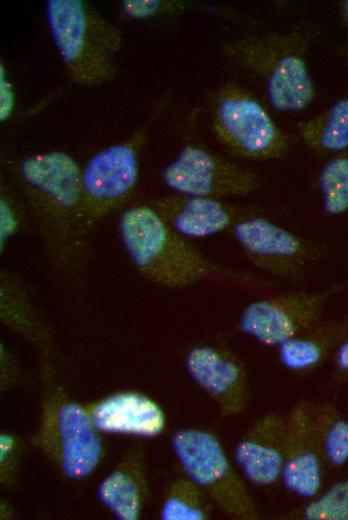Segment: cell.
Returning a JSON list of instances; mask_svg holds the SVG:
<instances>
[{"label": "cell", "mask_w": 348, "mask_h": 520, "mask_svg": "<svg viewBox=\"0 0 348 520\" xmlns=\"http://www.w3.org/2000/svg\"><path fill=\"white\" fill-rule=\"evenodd\" d=\"M35 226L49 266L73 274L83 259L79 219L82 167L62 150L35 152L4 163Z\"/></svg>", "instance_id": "obj_1"}, {"label": "cell", "mask_w": 348, "mask_h": 520, "mask_svg": "<svg viewBox=\"0 0 348 520\" xmlns=\"http://www.w3.org/2000/svg\"><path fill=\"white\" fill-rule=\"evenodd\" d=\"M118 230L134 269L159 286L180 289L212 283L262 295L275 289L272 280L207 257L177 234L148 203L126 209Z\"/></svg>", "instance_id": "obj_2"}, {"label": "cell", "mask_w": 348, "mask_h": 520, "mask_svg": "<svg viewBox=\"0 0 348 520\" xmlns=\"http://www.w3.org/2000/svg\"><path fill=\"white\" fill-rule=\"evenodd\" d=\"M312 33L304 27L247 34L225 42L226 58L258 78L271 105L282 112H298L315 97L308 66Z\"/></svg>", "instance_id": "obj_3"}, {"label": "cell", "mask_w": 348, "mask_h": 520, "mask_svg": "<svg viewBox=\"0 0 348 520\" xmlns=\"http://www.w3.org/2000/svg\"><path fill=\"white\" fill-rule=\"evenodd\" d=\"M47 23L69 78L95 87L111 81L117 71L121 30L82 0H48Z\"/></svg>", "instance_id": "obj_4"}, {"label": "cell", "mask_w": 348, "mask_h": 520, "mask_svg": "<svg viewBox=\"0 0 348 520\" xmlns=\"http://www.w3.org/2000/svg\"><path fill=\"white\" fill-rule=\"evenodd\" d=\"M31 443L63 476L81 481L104 458V443L86 408L47 378Z\"/></svg>", "instance_id": "obj_5"}, {"label": "cell", "mask_w": 348, "mask_h": 520, "mask_svg": "<svg viewBox=\"0 0 348 520\" xmlns=\"http://www.w3.org/2000/svg\"><path fill=\"white\" fill-rule=\"evenodd\" d=\"M170 444L184 475L206 493L223 515L235 520L261 518L244 479L214 433L182 428L172 434Z\"/></svg>", "instance_id": "obj_6"}, {"label": "cell", "mask_w": 348, "mask_h": 520, "mask_svg": "<svg viewBox=\"0 0 348 520\" xmlns=\"http://www.w3.org/2000/svg\"><path fill=\"white\" fill-rule=\"evenodd\" d=\"M157 114L155 110L130 136L99 150L82 167L79 227L84 237L132 196L139 179L140 153Z\"/></svg>", "instance_id": "obj_7"}, {"label": "cell", "mask_w": 348, "mask_h": 520, "mask_svg": "<svg viewBox=\"0 0 348 520\" xmlns=\"http://www.w3.org/2000/svg\"><path fill=\"white\" fill-rule=\"evenodd\" d=\"M217 140L231 153L266 161L286 155L291 140L250 92L229 82L218 91L212 109Z\"/></svg>", "instance_id": "obj_8"}, {"label": "cell", "mask_w": 348, "mask_h": 520, "mask_svg": "<svg viewBox=\"0 0 348 520\" xmlns=\"http://www.w3.org/2000/svg\"><path fill=\"white\" fill-rule=\"evenodd\" d=\"M233 238L247 261L265 275L300 281L324 256L325 247L254 214L237 222Z\"/></svg>", "instance_id": "obj_9"}, {"label": "cell", "mask_w": 348, "mask_h": 520, "mask_svg": "<svg viewBox=\"0 0 348 520\" xmlns=\"http://www.w3.org/2000/svg\"><path fill=\"white\" fill-rule=\"evenodd\" d=\"M342 288L263 294L242 310L239 329L263 346L277 347L323 320L328 302Z\"/></svg>", "instance_id": "obj_10"}, {"label": "cell", "mask_w": 348, "mask_h": 520, "mask_svg": "<svg viewBox=\"0 0 348 520\" xmlns=\"http://www.w3.org/2000/svg\"><path fill=\"white\" fill-rule=\"evenodd\" d=\"M175 193L221 199L252 194L260 187L251 169L196 144L184 145L161 171Z\"/></svg>", "instance_id": "obj_11"}, {"label": "cell", "mask_w": 348, "mask_h": 520, "mask_svg": "<svg viewBox=\"0 0 348 520\" xmlns=\"http://www.w3.org/2000/svg\"><path fill=\"white\" fill-rule=\"evenodd\" d=\"M184 367L222 416H237L247 409L251 400L247 369L232 350L222 345H194L184 356Z\"/></svg>", "instance_id": "obj_12"}, {"label": "cell", "mask_w": 348, "mask_h": 520, "mask_svg": "<svg viewBox=\"0 0 348 520\" xmlns=\"http://www.w3.org/2000/svg\"><path fill=\"white\" fill-rule=\"evenodd\" d=\"M322 453L314 422L313 403L300 400L286 413L281 482L292 494L311 499L322 487Z\"/></svg>", "instance_id": "obj_13"}, {"label": "cell", "mask_w": 348, "mask_h": 520, "mask_svg": "<svg viewBox=\"0 0 348 520\" xmlns=\"http://www.w3.org/2000/svg\"><path fill=\"white\" fill-rule=\"evenodd\" d=\"M148 204L180 236L203 239L232 230L255 209L226 203L221 199L175 193L151 199Z\"/></svg>", "instance_id": "obj_14"}, {"label": "cell", "mask_w": 348, "mask_h": 520, "mask_svg": "<svg viewBox=\"0 0 348 520\" xmlns=\"http://www.w3.org/2000/svg\"><path fill=\"white\" fill-rule=\"evenodd\" d=\"M286 413L270 411L257 418L237 441L233 459L244 479L268 487L281 478Z\"/></svg>", "instance_id": "obj_15"}, {"label": "cell", "mask_w": 348, "mask_h": 520, "mask_svg": "<svg viewBox=\"0 0 348 520\" xmlns=\"http://www.w3.org/2000/svg\"><path fill=\"white\" fill-rule=\"evenodd\" d=\"M100 433L155 438L166 429L167 417L162 406L149 395L123 390L86 404Z\"/></svg>", "instance_id": "obj_16"}, {"label": "cell", "mask_w": 348, "mask_h": 520, "mask_svg": "<svg viewBox=\"0 0 348 520\" xmlns=\"http://www.w3.org/2000/svg\"><path fill=\"white\" fill-rule=\"evenodd\" d=\"M149 493L145 451L133 446L99 482V502L118 520H138Z\"/></svg>", "instance_id": "obj_17"}, {"label": "cell", "mask_w": 348, "mask_h": 520, "mask_svg": "<svg viewBox=\"0 0 348 520\" xmlns=\"http://www.w3.org/2000/svg\"><path fill=\"white\" fill-rule=\"evenodd\" d=\"M0 319L7 329L43 353L51 351L49 328L33 302L27 283L6 268L0 271Z\"/></svg>", "instance_id": "obj_18"}, {"label": "cell", "mask_w": 348, "mask_h": 520, "mask_svg": "<svg viewBox=\"0 0 348 520\" xmlns=\"http://www.w3.org/2000/svg\"><path fill=\"white\" fill-rule=\"evenodd\" d=\"M348 335V318L321 320L307 331L277 346L281 365L292 372H308L332 356Z\"/></svg>", "instance_id": "obj_19"}, {"label": "cell", "mask_w": 348, "mask_h": 520, "mask_svg": "<svg viewBox=\"0 0 348 520\" xmlns=\"http://www.w3.org/2000/svg\"><path fill=\"white\" fill-rule=\"evenodd\" d=\"M302 142L319 154H336L348 147V96L296 124Z\"/></svg>", "instance_id": "obj_20"}, {"label": "cell", "mask_w": 348, "mask_h": 520, "mask_svg": "<svg viewBox=\"0 0 348 520\" xmlns=\"http://www.w3.org/2000/svg\"><path fill=\"white\" fill-rule=\"evenodd\" d=\"M214 504L206 493L186 475L171 479L163 492L162 520H208Z\"/></svg>", "instance_id": "obj_21"}, {"label": "cell", "mask_w": 348, "mask_h": 520, "mask_svg": "<svg viewBox=\"0 0 348 520\" xmlns=\"http://www.w3.org/2000/svg\"><path fill=\"white\" fill-rule=\"evenodd\" d=\"M314 422L323 459L335 468L348 462V419L327 403H313Z\"/></svg>", "instance_id": "obj_22"}, {"label": "cell", "mask_w": 348, "mask_h": 520, "mask_svg": "<svg viewBox=\"0 0 348 520\" xmlns=\"http://www.w3.org/2000/svg\"><path fill=\"white\" fill-rule=\"evenodd\" d=\"M317 183L326 215L338 216L348 211V147L325 163Z\"/></svg>", "instance_id": "obj_23"}, {"label": "cell", "mask_w": 348, "mask_h": 520, "mask_svg": "<svg viewBox=\"0 0 348 520\" xmlns=\"http://www.w3.org/2000/svg\"><path fill=\"white\" fill-rule=\"evenodd\" d=\"M300 516L304 520H348V478L309 499Z\"/></svg>", "instance_id": "obj_24"}, {"label": "cell", "mask_w": 348, "mask_h": 520, "mask_svg": "<svg viewBox=\"0 0 348 520\" xmlns=\"http://www.w3.org/2000/svg\"><path fill=\"white\" fill-rule=\"evenodd\" d=\"M28 214L25 204L13 186L5 181L0 186V252L21 231Z\"/></svg>", "instance_id": "obj_25"}, {"label": "cell", "mask_w": 348, "mask_h": 520, "mask_svg": "<svg viewBox=\"0 0 348 520\" xmlns=\"http://www.w3.org/2000/svg\"><path fill=\"white\" fill-rule=\"evenodd\" d=\"M190 5V2L181 0H124L120 11L130 20H150L178 14Z\"/></svg>", "instance_id": "obj_26"}, {"label": "cell", "mask_w": 348, "mask_h": 520, "mask_svg": "<svg viewBox=\"0 0 348 520\" xmlns=\"http://www.w3.org/2000/svg\"><path fill=\"white\" fill-rule=\"evenodd\" d=\"M22 454V444L18 436L11 432L0 434V482L12 485L16 479Z\"/></svg>", "instance_id": "obj_27"}, {"label": "cell", "mask_w": 348, "mask_h": 520, "mask_svg": "<svg viewBox=\"0 0 348 520\" xmlns=\"http://www.w3.org/2000/svg\"><path fill=\"white\" fill-rule=\"evenodd\" d=\"M21 376L19 361L14 352L1 341L0 343V387L7 390L14 387Z\"/></svg>", "instance_id": "obj_28"}, {"label": "cell", "mask_w": 348, "mask_h": 520, "mask_svg": "<svg viewBox=\"0 0 348 520\" xmlns=\"http://www.w3.org/2000/svg\"><path fill=\"white\" fill-rule=\"evenodd\" d=\"M15 92L7 70L0 63V121L5 122L11 118L15 109Z\"/></svg>", "instance_id": "obj_29"}, {"label": "cell", "mask_w": 348, "mask_h": 520, "mask_svg": "<svg viewBox=\"0 0 348 520\" xmlns=\"http://www.w3.org/2000/svg\"><path fill=\"white\" fill-rule=\"evenodd\" d=\"M332 357L335 371L348 375V335L338 344Z\"/></svg>", "instance_id": "obj_30"}, {"label": "cell", "mask_w": 348, "mask_h": 520, "mask_svg": "<svg viewBox=\"0 0 348 520\" xmlns=\"http://www.w3.org/2000/svg\"><path fill=\"white\" fill-rule=\"evenodd\" d=\"M0 518L1 519H11L15 516V510L12 505L6 500H2L0 504Z\"/></svg>", "instance_id": "obj_31"}, {"label": "cell", "mask_w": 348, "mask_h": 520, "mask_svg": "<svg viewBox=\"0 0 348 520\" xmlns=\"http://www.w3.org/2000/svg\"><path fill=\"white\" fill-rule=\"evenodd\" d=\"M338 8L344 26L348 31V0L341 1L338 5Z\"/></svg>", "instance_id": "obj_32"}, {"label": "cell", "mask_w": 348, "mask_h": 520, "mask_svg": "<svg viewBox=\"0 0 348 520\" xmlns=\"http://www.w3.org/2000/svg\"><path fill=\"white\" fill-rule=\"evenodd\" d=\"M346 52H347V55H348V47H347V49H346Z\"/></svg>", "instance_id": "obj_33"}, {"label": "cell", "mask_w": 348, "mask_h": 520, "mask_svg": "<svg viewBox=\"0 0 348 520\" xmlns=\"http://www.w3.org/2000/svg\"><path fill=\"white\" fill-rule=\"evenodd\" d=\"M347 286H348V282H347Z\"/></svg>", "instance_id": "obj_34"}]
</instances>
